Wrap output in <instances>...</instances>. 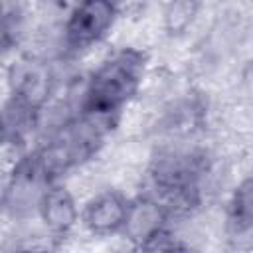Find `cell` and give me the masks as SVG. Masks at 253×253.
<instances>
[{"label": "cell", "mask_w": 253, "mask_h": 253, "mask_svg": "<svg viewBox=\"0 0 253 253\" xmlns=\"http://www.w3.org/2000/svg\"><path fill=\"white\" fill-rule=\"evenodd\" d=\"M146 73V53L123 47L111 53L91 73L83 91V115L113 123V119L136 97Z\"/></svg>", "instance_id": "1"}, {"label": "cell", "mask_w": 253, "mask_h": 253, "mask_svg": "<svg viewBox=\"0 0 253 253\" xmlns=\"http://www.w3.org/2000/svg\"><path fill=\"white\" fill-rule=\"evenodd\" d=\"M229 221L237 231L253 227V176L235 188L229 200Z\"/></svg>", "instance_id": "7"}, {"label": "cell", "mask_w": 253, "mask_h": 253, "mask_svg": "<svg viewBox=\"0 0 253 253\" xmlns=\"http://www.w3.org/2000/svg\"><path fill=\"white\" fill-rule=\"evenodd\" d=\"M168 210L158 200L152 198H136L130 200L128 217L123 233L130 239L132 245L144 247L166 233Z\"/></svg>", "instance_id": "5"}, {"label": "cell", "mask_w": 253, "mask_h": 253, "mask_svg": "<svg viewBox=\"0 0 253 253\" xmlns=\"http://www.w3.org/2000/svg\"><path fill=\"white\" fill-rule=\"evenodd\" d=\"M130 200L119 192H103L91 198L81 210V223L95 235L123 233Z\"/></svg>", "instance_id": "3"}, {"label": "cell", "mask_w": 253, "mask_h": 253, "mask_svg": "<svg viewBox=\"0 0 253 253\" xmlns=\"http://www.w3.org/2000/svg\"><path fill=\"white\" fill-rule=\"evenodd\" d=\"M8 81L12 89V101L34 113L40 109L49 91V77L45 67L32 61H14Z\"/></svg>", "instance_id": "6"}, {"label": "cell", "mask_w": 253, "mask_h": 253, "mask_svg": "<svg viewBox=\"0 0 253 253\" xmlns=\"http://www.w3.org/2000/svg\"><path fill=\"white\" fill-rule=\"evenodd\" d=\"M200 6L194 4V2H174V4H168L166 6V22H168V28L170 30H184L188 26V22L192 20V16L196 14Z\"/></svg>", "instance_id": "8"}, {"label": "cell", "mask_w": 253, "mask_h": 253, "mask_svg": "<svg viewBox=\"0 0 253 253\" xmlns=\"http://www.w3.org/2000/svg\"><path fill=\"white\" fill-rule=\"evenodd\" d=\"M119 18V8L105 0H89L71 8L67 14L63 36L73 51H85L97 45L113 30Z\"/></svg>", "instance_id": "2"}, {"label": "cell", "mask_w": 253, "mask_h": 253, "mask_svg": "<svg viewBox=\"0 0 253 253\" xmlns=\"http://www.w3.org/2000/svg\"><path fill=\"white\" fill-rule=\"evenodd\" d=\"M130 253H152V251H150V249H146V247H138V245H132Z\"/></svg>", "instance_id": "9"}, {"label": "cell", "mask_w": 253, "mask_h": 253, "mask_svg": "<svg viewBox=\"0 0 253 253\" xmlns=\"http://www.w3.org/2000/svg\"><path fill=\"white\" fill-rule=\"evenodd\" d=\"M38 213L45 229L53 235H67L77 221H81V211L73 194L61 184H49L40 192Z\"/></svg>", "instance_id": "4"}]
</instances>
